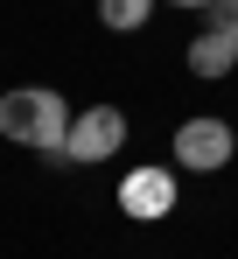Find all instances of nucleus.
Segmentation results:
<instances>
[{
    "label": "nucleus",
    "instance_id": "nucleus-1",
    "mask_svg": "<svg viewBox=\"0 0 238 259\" xmlns=\"http://www.w3.org/2000/svg\"><path fill=\"white\" fill-rule=\"evenodd\" d=\"M70 126H77V112L63 105V91H49V84H28V91H7V98H0V133H7L14 147L49 154V161H63Z\"/></svg>",
    "mask_w": 238,
    "mask_h": 259
},
{
    "label": "nucleus",
    "instance_id": "nucleus-2",
    "mask_svg": "<svg viewBox=\"0 0 238 259\" xmlns=\"http://www.w3.org/2000/svg\"><path fill=\"white\" fill-rule=\"evenodd\" d=\"M231 154H238V133H231V119H217V112H203V119H182V126H175V168L217 175Z\"/></svg>",
    "mask_w": 238,
    "mask_h": 259
},
{
    "label": "nucleus",
    "instance_id": "nucleus-3",
    "mask_svg": "<svg viewBox=\"0 0 238 259\" xmlns=\"http://www.w3.org/2000/svg\"><path fill=\"white\" fill-rule=\"evenodd\" d=\"M119 147H126V112L119 105H91V112H77V126L63 140V161L91 168V161H112Z\"/></svg>",
    "mask_w": 238,
    "mask_h": 259
},
{
    "label": "nucleus",
    "instance_id": "nucleus-4",
    "mask_svg": "<svg viewBox=\"0 0 238 259\" xmlns=\"http://www.w3.org/2000/svg\"><path fill=\"white\" fill-rule=\"evenodd\" d=\"M119 210L140 217V224H154V217L175 210V175L154 168V161H140L133 175H119Z\"/></svg>",
    "mask_w": 238,
    "mask_h": 259
},
{
    "label": "nucleus",
    "instance_id": "nucleus-5",
    "mask_svg": "<svg viewBox=\"0 0 238 259\" xmlns=\"http://www.w3.org/2000/svg\"><path fill=\"white\" fill-rule=\"evenodd\" d=\"M189 70H196L203 84L231 77V70H238V35H231V28H210V21H203V35L189 42Z\"/></svg>",
    "mask_w": 238,
    "mask_h": 259
},
{
    "label": "nucleus",
    "instance_id": "nucleus-6",
    "mask_svg": "<svg viewBox=\"0 0 238 259\" xmlns=\"http://www.w3.org/2000/svg\"><path fill=\"white\" fill-rule=\"evenodd\" d=\"M147 14H154V0H98V21H105L112 35H133V28H147Z\"/></svg>",
    "mask_w": 238,
    "mask_h": 259
},
{
    "label": "nucleus",
    "instance_id": "nucleus-7",
    "mask_svg": "<svg viewBox=\"0 0 238 259\" xmlns=\"http://www.w3.org/2000/svg\"><path fill=\"white\" fill-rule=\"evenodd\" d=\"M203 21H210V28H231V35H238V0H217Z\"/></svg>",
    "mask_w": 238,
    "mask_h": 259
},
{
    "label": "nucleus",
    "instance_id": "nucleus-8",
    "mask_svg": "<svg viewBox=\"0 0 238 259\" xmlns=\"http://www.w3.org/2000/svg\"><path fill=\"white\" fill-rule=\"evenodd\" d=\"M168 7H203V14H210V7H217V0H168Z\"/></svg>",
    "mask_w": 238,
    "mask_h": 259
}]
</instances>
